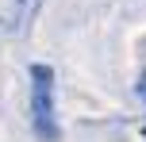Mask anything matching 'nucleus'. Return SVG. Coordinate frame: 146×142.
Returning <instances> with one entry per match:
<instances>
[{
	"label": "nucleus",
	"mask_w": 146,
	"mask_h": 142,
	"mask_svg": "<svg viewBox=\"0 0 146 142\" xmlns=\"http://www.w3.org/2000/svg\"><path fill=\"white\" fill-rule=\"evenodd\" d=\"M38 4H42V0H15L12 4V19H8V31H27V23H31V15L38 12Z\"/></svg>",
	"instance_id": "2"
},
{
	"label": "nucleus",
	"mask_w": 146,
	"mask_h": 142,
	"mask_svg": "<svg viewBox=\"0 0 146 142\" xmlns=\"http://www.w3.org/2000/svg\"><path fill=\"white\" fill-rule=\"evenodd\" d=\"M31 127L38 142H58V112H54V69L50 65H31Z\"/></svg>",
	"instance_id": "1"
},
{
	"label": "nucleus",
	"mask_w": 146,
	"mask_h": 142,
	"mask_svg": "<svg viewBox=\"0 0 146 142\" xmlns=\"http://www.w3.org/2000/svg\"><path fill=\"white\" fill-rule=\"evenodd\" d=\"M139 100H142V108H146V69L139 73Z\"/></svg>",
	"instance_id": "3"
}]
</instances>
